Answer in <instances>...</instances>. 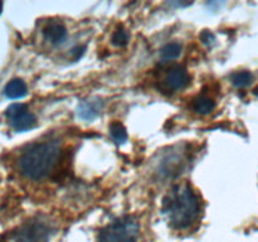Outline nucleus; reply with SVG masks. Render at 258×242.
<instances>
[{
  "label": "nucleus",
  "instance_id": "6ab92c4d",
  "mask_svg": "<svg viewBox=\"0 0 258 242\" xmlns=\"http://www.w3.org/2000/svg\"><path fill=\"white\" fill-rule=\"evenodd\" d=\"M2 12H3V3L0 2V14H2Z\"/></svg>",
  "mask_w": 258,
  "mask_h": 242
},
{
  "label": "nucleus",
  "instance_id": "f257e3e1",
  "mask_svg": "<svg viewBox=\"0 0 258 242\" xmlns=\"http://www.w3.org/2000/svg\"><path fill=\"white\" fill-rule=\"evenodd\" d=\"M163 212L174 228H189L199 217L198 197L188 184H176L164 198Z\"/></svg>",
  "mask_w": 258,
  "mask_h": 242
},
{
  "label": "nucleus",
  "instance_id": "dca6fc26",
  "mask_svg": "<svg viewBox=\"0 0 258 242\" xmlns=\"http://www.w3.org/2000/svg\"><path fill=\"white\" fill-rule=\"evenodd\" d=\"M201 39H202V42L206 43V44H209V43L213 42L214 37L211 32H208V30H204V32L201 34Z\"/></svg>",
  "mask_w": 258,
  "mask_h": 242
},
{
  "label": "nucleus",
  "instance_id": "9b49d317",
  "mask_svg": "<svg viewBox=\"0 0 258 242\" xmlns=\"http://www.w3.org/2000/svg\"><path fill=\"white\" fill-rule=\"evenodd\" d=\"M216 106V102L213 101V98L208 97L206 95H199L191 102V107L196 112L201 113V115H207V113L212 112Z\"/></svg>",
  "mask_w": 258,
  "mask_h": 242
},
{
  "label": "nucleus",
  "instance_id": "1a4fd4ad",
  "mask_svg": "<svg viewBox=\"0 0 258 242\" xmlns=\"http://www.w3.org/2000/svg\"><path fill=\"white\" fill-rule=\"evenodd\" d=\"M103 107V101L100 98H90L85 100L78 106V116L83 120H93L100 115L101 110Z\"/></svg>",
  "mask_w": 258,
  "mask_h": 242
},
{
  "label": "nucleus",
  "instance_id": "7ed1b4c3",
  "mask_svg": "<svg viewBox=\"0 0 258 242\" xmlns=\"http://www.w3.org/2000/svg\"><path fill=\"white\" fill-rule=\"evenodd\" d=\"M139 223L133 217H122L111 222L101 231L98 242H136Z\"/></svg>",
  "mask_w": 258,
  "mask_h": 242
},
{
  "label": "nucleus",
  "instance_id": "6e6552de",
  "mask_svg": "<svg viewBox=\"0 0 258 242\" xmlns=\"http://www.w3.org/2000/svg\"><path fill=\"white\" fill-rule=\"evenodd\" d=\"M43 35L45 40H48L52 44H60L64 42L67 37V29L63 25V23L57 22V20H50L43 28Z\"/></svg>",
  "mask_w": 258,
  "mask_h": 242
},
{
  "label": "nucleus",
  "instance_id": "4468645a",
  "mask_svg": "<svg viewBox=\"0 0 258 242\" xmlns=\"http://www.w3.org/2000/svg\"><path fill=\"white\" fill-rule=\"evenodd\" d=\"M111 138L113 139L116 144H123L127 140V133H126L125 126L121 123H112L110 126Z\"/></svg>",
  "mask_w": 258,
  "mask_h": 242
},
{
  "label": "nucleus",
  "instance_id": "a211bd4d",
  "mask_svg": "<svg viewBox=\"0 0 258 242\" xmlns=\"http://www.w3.org/2000/svg\"><path fill=\"white\" fill-rule=\"evenodd\" d=\"M253 93H254V95H256V96H258V86L253 90Z\"/></svg>",
  "mask_w": 258,
  "mask_h": 242
},
{
  "label": "nucleus",
  "instance_id": "2eb2a0df",
  "mask_svg": "<svg viewBox=\"0 0 258 242\" xmlns=\"http://www.w3.org/2000/svg\"><path fill=\"white\" fill-rule=\"evenodd\" d=\"M111 40H112L113 44L117 45V47H123V45H126L128 43L127 30L123 29V28H117V29L112 33Z\"/></svg>",
  "mask_w": 258,
  "mask_h": 242
},
{
  "label": "nucleus",
  "instance_id": "f03ea898",
  "mask_svg": "<svg viewBox=\"0 0 258 242\" xmlns=\"http://www.w3.org/2000/svg\"><path fill=\"white\" fill-rule=\"evenodd\" d=\"M59 144L54 140L33 144L19 156L18 166L24 176L29 179H42L57 165L59 159Z\"/></svg>",
  "mask_w": 258,
  "mask_h": 242
},
{
  "label": "nucleus",
  "instance_id": "20e7f679",
  "mask_svg": "<svg viewBox=\"0 0 258 242\" xmlns=\"http://www.w3.org/2000/svg\"><path fill=\"white\" fill-rule=\"evenodd\" d=\"M188 161V150L184 146L176 145L161 155L156 165V174L160 179L168 180L178 176Z\"/></svg>",
  "mask_w": 258,
  "mask_h": 242
},
{
  "label": "nucleus",
  "instance_id": "0eeeda50",
  "mask_svg": "<svg viewBox=\"0 0 258 242\" xmlns=\"http://www.w3.org/2000/svg\"><path fill=\"white\" fill-rule=\"evenodd\" d=\"M189 83L188 71L181 66H174L169 68L160 82V90L163 92L173 93L185 88Z\"/></svg>",
  "mask_w": 258,
  "mask_h": 242
},
{
  "label": "nucleus",
  "instance_id": "f3484780",
  "mask_svg": "<svg viewBox=\"0 0 258 242\" xmlns=\"http://www.w3.org/2000/svg\"><path fill=\"white\" fill-rule=\"evenodd\" d=\"M83 53H85V47H77V48H75V49H72L71 54L73 55V59L77 60L78 58L83 54Z\"/></svg>",
  "mask_w": 258,
  "mask_h": 242
},
{
  "label": "nucleus",
  "instance_id": "ddd939ff",
  "mask_svg": "<svg viewBox=\"0 0 258 242\" xmlns=\"http://www.w3.org/2000/svg\"><path fill=\"white\" fill-rule=\"evenodd\" d=\"M232 83H233L236 87L243 88L247 87L248 85H251L252 80H253V76L248 71H238V72L233 73L232 75Z\"/></svg>",
  "mask_w": 258,
  "mask_h": 242
},
{
  "label": "nucleus",
  "instance_id": "423d86ee",
  "mask_svg": "<svg viewBox=\"0 0 258 242\" xmlns=\"http://www.w3.org/2000/svg\"><path fill=\"white\" fill-rule=\"evenodd\" d=\"M5 116H7L8 121H9L10 126L14 129L15 131H27L30 130L35 126V116L33 115L24 103H13L5 111Z\"/></svg>",
  "mask_w": 258,
  "mask_h": 242
},
{
  "label": "nucleus",
  "instance_id": "9d476101",
  "mask_svg": "<svg viewBox=\"0 0 258 242\" xmlns=\"http://www.w3.org/2000/svg\"><path fill=\"white\" fill-rule=\"evenodd\" d=\"M4 92L7 95V97L15 100V98L24 97L28 92V88L24 81L20 80V78H14V80L9 81L8 85L5 86Z\"/></svg>",
  "mask_w": 258,
  "mask_h": 242
},
{
  "label": "nucleus",
  "instance_id": "f8f14e48",
  "mask_svg": "<svg viewBox=\"0 0 258 242\" xmlns=\"http://www.w3.org/2000/svg\"><path fill=\"white\" fill-rule=\"evenodd\" d=\"M181 50H183V47H181V44H179V43H168V44H165L161 48L160 57L161 59L164 60L175 59V58H178L179 55L181 54Z\"/></svg>",
  "mask_w": 258,
  "mask_h": 242
},
{
  "label": "nucleus",
  "instance_id": "39448f33",
  "mask_svg": "<svg viewBox=\"0 0 258 242\" xmlns=\"http://www.w3.org/2000/svg\"><path fill=\"white\" fill-rule=\"evenodd\" d=\"M50 228L47 222L32 219L15 232L14 242H49Z\"/></svg>",
  "mask_w": 258,
  "mask_h": 242
}]
</instances>
